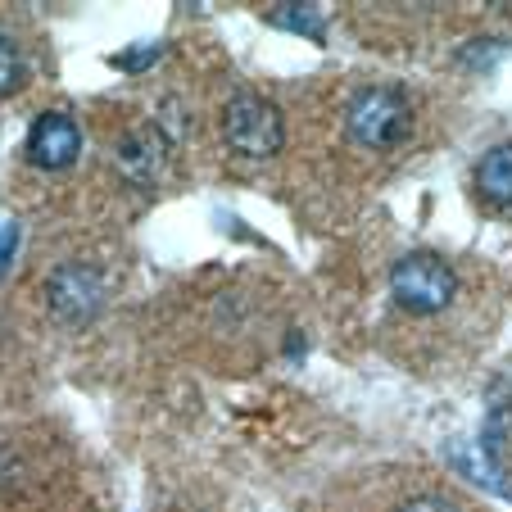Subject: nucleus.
I'll return each mask as SVG.
<instances>
[{"label": "nucleus", "instance_id": "f257e3e1", "mask_svg": "<svg viewBox=\"0 0 512 512\" xmlns=\"http://www.w3.org/2000/svg\"><path fill=\"white\" fill-rule=\"evenodd\" d=\"M390 295H395L399 309L417 313V318H431V313H445L458 295V272L449 268L440 254L431 250H413L390 268Z\"/></svg>", "mask_w": 512, "mask_h": 512}, {"label": "nucleus", "instance_id": "f03ea898", "mask_svg": "<svg viewBox=\"0 0 512 512\" xmlns=\"http://www.w3.org/2000/svg\"><path fill=\"white\" fill-rule=\"evenodd\" d=\"M345 132L363 150H395L413 132V109L390 87H363L345 105Z\"/></svg>", "mask_w": 512, "mask_h": 512}, {"label": "nucleus", "instance_id": "7ed1b4c3", "mask_svg": "<svg viewBox=\"0 0 512 512\" xmlns=\"http://www.w3.org/2000/svg\"><path fill=\"white\" fill-rule=\"evenodd\" d=\"M223 141L232 145L241 159H272L286 145V123L272 100L254 96V91H236L223 105Z\"/></svg>", "mask_w": 512, "mask_h": 512}, {"label": "nucleus", "instance_id": "20e7f679", "mask_svg": "<svg viewBox=\"0 0 512 512\" xmlns=\"http://www.w3.org/2000/svg\"><path fill=\"white\" fill-rule=\"evenodd\" d=\"M46 304L59 322L82 327V322H91L100 313V304H105V277H100L96 268H87V263H64V268H55L46 281Z\"/></svg>", "mask_w": 512, "mask_h": 512}, {"label": "nucleus", "instance_id": "39448f33", "mask_svg": "<svg viewBox=\"0 0 512 512\" xmlns=\"http://www.w3.org/2000/svg\"><path fill=\"white\" fill-rule=\"evenodd\" d=\"M82 155V127L73 114H64V109H50V114H41L37 123H32L28 132V164L46 168V173H64V168H73Z\"/></svg>", "mask_w": 512, "mask_h": 512}, {"label": "nucleus", "instance_id": "423d86ee", "mask_svg": "<svg viewBox=\"0 0 512 512\" xmlns=\"http://www.w3.org/2000/svg\"><path fill=\"white\" fill-rule=\"evenodd\" d=\"M164 164V141H159L155 127H132V132L118 141V168H123L132 182H150Z\"/></svg>", "mask_w": 512, "mask_h": 512}, {"label": "nucleus", "instance_id": "0eeeda50", "mask_svg": "<svg viewBox=\"0 0 512 512\" xmlns=\"http://www.w3.org/2000/svg\"><path fill=\"white\" fill-rule=\"evenodd\" d=\"M476 191L494 209H512V145H490L476 159Z\"/></svg>", "mask_w": 512, "mask_h": 512}, {"label": "nucleus", "instance_id": "6e6552de", "mask_svg": "<svg viewBox=\"0 0 512 512\" xmlns=\"http://www.w3.org/2000/svg\"><path fill=\"white\" fill-rule=\"evenodd\" d=\"M272 28H286V32H300L309 41H327V19L318 14V5H277L268 14Z\"/></svg>", "mask_w": 512, "mask_h": 512}, {"label": "nucleus", "instance_id": "1a4fd4ad", "mask_svg": "<svg viewBox=\"0 0 512 512\" xmlns=\"http://www.w3.org/2000/svg\"><path fill=\"white\" fill-rule=\"evenodd\" d=\"M23 78H28V64H23L19 46L0 32V96H14L23 87Z\"/></svg>", "mask_w": 512, "mask_h": 512}, {"label": "nucleus", "instance_id": "9d476101", "mask_svg": "<svg viewBox=\"0 0 512 512\" xmlns=\"http://www.w3.org/2000/svg\"><path fill=\"white\" fill-rule=\"evenodd\" d=\"M399 512H454V503L435 499V494H417V499H408Z\"/></svg>", "mask_w": 512, "mask_h": 512}, {"label": "nucleus", "instance_id": "9b49d317", "mask_svg": "<svg viewBox=\"0 0 512 512\" xmlns=\"http://www.w3.org/2000/svg\"><path fill=\"white\" fill-rule=\"evenodd\" d=\"M159 59V46H150V50H132V55H118L114 64L118 68H145V64H155Z\"/></svg>", "mask_w": 512, "mask_h": 512}, {"label": "nucleus", "instance_id": "f8f14e48", "mask_svg": "<svg viewBox=\"0 0 512 512\" xmlns=\"http://www.w3.org/2000/svg\"><path fill=\"white\" fill-rule=\"evenodd\" d=\"M14 241H19V227H5V241H0V272H10V254Z\"/></svg>", "mask_w": 512, "mask_h": 512}]
</instances>
